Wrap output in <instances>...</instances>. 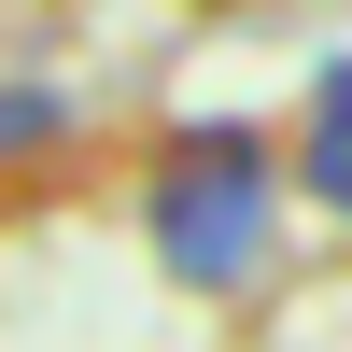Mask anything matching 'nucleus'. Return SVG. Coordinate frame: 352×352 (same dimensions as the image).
I'll return each instance as SVG.
<instances>
[{"instance_id": "7ed1b4c3", "label": "nucleus", "mask_w": 352, "mask_h": 352, "mask_svg": "<svg viewBox=\"0 0 352 352\" xmlns=\"http://www.w3.org/2000/svg\"><path fill=\"white\" fill-rule=\"evenodd\" d=\"M56 127V99H28V85H14V99H0V155H14V141H43Z\"/></svg>"}, {"instance_id": "f257e3e1", "label": "nucleus", "mask_w": 352, "mask_h": 352, "mask_svg": "<svg viewBox=\"0 0 352 352\" xmlns=\"http://www.w3.org/2000/svg\"><path fill=\"white\" fill-rule=\"evenodd\" d=\"M254 240H268V169H254L240 141H197V155L155 184V254L184 282H240Z\"/></svg>"}, {"instance_id": "f03ea898", "label": "nucleus", "mask_w": 352, "mask_h": 352, "mask_svg": "<svg viewBox=\"0 0 352 352\" xmlns=\"http://www.w3.org/2000/svg\"><path fill=\"white\" fill-rule=\"evenodd\" d=\"M310 197H338V212H352V71L324 85V127H310Z\"/></svg>"}]
</instances>
